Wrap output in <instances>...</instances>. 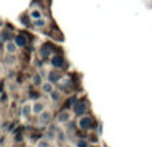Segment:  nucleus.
<instances>
[{"label": "nucleus", "mask_w": 152, "mask_h": 147, "mask_svg": "<svg viewBox=\"0 0 152 147\" xmlns=\"http://www.w3.org/2000/svg\"><path fill=\"white\" fill-rule=\"evenodd\" d=\"M48 82H51V83H56V82L59 80V75H58V72H55V71H52V72H48Z\"/></svg>", "instance_id": "11"}, {"label": "nucleus", "mask_w": 152, "mask_h": 147, "mask_svg": "<svg viewBox=\"0 0 152 147\" xmlns=\"http://www.w3.org/2000/svg\"><path fill=\"white\" fill-rule=\"evenodd\" d=\"M36 147H51V143L48 139H39L36 142Z\"/></svg>", "instance_id": "13"}, {"label": "nucleus", "mask_w": 152, "mask_h": 147, "mask_svg": "<svg viewBox=\"0 0 152 147\" xmlns=\"http://www.w3.org/2000/svg\"><path fill=\"white\" fill-rule=\"evenodd\" d=\"M51 119H52V114H51V111L44 110L42 114H39V118H37V121H39L40 126H47V124L51 122Z\"/></svg>", "instance_id": "1"}, {"label": "nucleus", "mask_w": 152, "mask_h": 147, "mask_svg": "<svg viewBox=\"0 0 152 147\" xmlns=\"http://www.w3.org/2000/svg\"><path fill=\"white\" fill-rule=\"evenodd\" d=\"M32 82H34L35 86H42L43 84V78L40 76V74H36V75L32 78Z\"/></svg>", "instance_id": "14"}, {"label": "nucleus", "mask_w": 152, "mask_h": 147, "mask_svg": "<svg viewBox=\"0 0 152 147\" xmlns=\"http://www.w3.org/2000/svg\"><path fill=\"white\" fill-rule=\"evenodd\" d=\"M45 23H47V21H45V19H43V18H39V19H35L34 20V24H35V27H44L45 26Z\"/></svg>", "instance_id": "15"}, {"label": "nucleus", "mask_w": 152, "mask_h": 147, "mask_svg": "<svg viewBox=\"0 0 152 147\" xmlns=\"http://www.w3.org/2000/svg\"><path fill=\"white\" fill-rule=\"evenodd\" d=\"M76 147H88V143H87V140L80 139V140H77V143H76Z\"/></svg>", "instance_id": "17"}, {"label": "nucleus", "mask_w": 152, "mask_h": 147, "mask_svg": "<svg viewBox=\"0 0 152 147\" xmlns=\"http://www.w3.org/2000/svg\"><path fill=\"white\" fill-rule=\"evenodd\" d=\"M20 112H21V116H23V118H28V116L32 114V103L31 102L24 103V104L21 106Z\"/></svg>", "instance_id": "3"}, {"label": "nucleus", "mask_w": 152, "mask_h": 147, "mask_svg": "<svg viewBox=\"0 0 152 147\" xmlns=\"http://www.w3.org/2000/svg\"><path fill=\"white\" fill-rule=\"evenodd\" d=\"M56 137H58V139L60 140V142H64V139H66V135H64L63 131H58L56 132Z\"/></svg>", "instance_id": "19"}, {"label": "nucleus", "mask_w": 152, "mask_h": 147, "mask_svg": "<svg viewBox=\"0 0 152 147\" xmlns=\"http://www.w3.org/2000/svg\"><path fill=\"white\" fill-rule=\"evenodd\" d=\"M50 96H51V100H52V102H58V100L60 99V92L53 90V91L50 94Z\"/></svg>", "instance_id": "16"}, {"label": "nucleus", "mask_w": 152, "mask_h": 147, "mask_svg": "<svg viewBox=\"0 0 152 147\" xmlns=\"http://www.w3.org/2000/svg\"><path fill=\"white\" fill-rule=\"evenodd\" d=\"M43 111H44V104H43L42 102L32 103V114H36V115H39V114H42Z\"/></svg>", "instance_id": "6"}, {"label": "nucleus", "mask_w": 152, "mask_h": 147, "mask_svg": "<svg viewBox=\"0 0 152 147\" xmlns=\"http://www.w3.org/2000/svg\"><path fill=\"white\" fill-rule=\"evenodd\" d=\"M69 119H71V114H69L68 111H61L58 115L59 123H67V122H69Z\"/></svg>", "instance_id": "7"}, {"label": "nucleus", "mask_w": 152, "mask_h": 147, "mask_svg": "<svg viewBox=\"0 0 152 147\" xmlns=\"http://www.w3.org/2000/svg\"><path fill=\"white\" fill-rule=\"evenodd\" d=\"M40 87H42V91L44 92V94H48V95H50L51 92L55 90V88H53V84L51 83V82H48V80L47 82H43V84Z\"/></svg>", "instance_id": "9"}, {"label": "nucleus", "mask_w": 152, "mask_h": 147, "mask_svg": "<svg viewBox=\"0 0 152 147\" xmlns=\"http://www.w3.org/2000/svg\"><path fill=\"white\" fill-rule=\"evenodd\" d=\"M31 18L34 19V20H35V19H39V18H42V13H40L39 11H32V12H31Z\"/></svg>", "instance_id": "18"}, {"label": "nucleus", "mask_w": 152, "mask_h": 147, "mask_svg": "<svg viewBox=\"0 0 152 147\" xmlns=\"http://www.w3.org/2000/svg\"><path fill=\"white\" fill-rule=\"evenodd\" d=\"M51 64H52L55 68H61L63 64H64V60H63V58H61L60 55H55L52 58V60H51Z\"/></svg>", "instance_id": "5"}, {"label": "nucleus", "mask_w": 152, "mask_h": 147, "mask_svg": "<svg viewBox=\"0 0 152 147\" xmlns=\"http://www.w3.org/2000/svg\"><path fill=\"white\" fill-rule=\"evenodd\" d=\"M13 42H15V44L18 48H23L27 46V39H26V36H23V35H18Z\"/></svg>", "instance_id": "8"}, {"label": "nucleus", "mask_w": 152, "mask_h": 147, "mask_svg": "<svg viewBox=\"0 0 152 147\" xmlns=\"http://www.w3.org/2000/svg\"><path fill=\"white\" fill-rule=\"evenodd\" d=\"M91 123H92V121H91V118H89V116H81V118L79 119V127H80V129H83V130L89 129Z\"/></svg>", "instance_id": "4"}, {"label": "nucleus", "mask_w": 152, "mask_h": 147, "mask_svg": "<svg viewBox=\"0 0 152 147\" xmlns=\"http://www.w3.org/2000/svg\"><path fill=\"white\" fill-rule=\"evenodd\" d=\"M86 111H87V106L84 103H77L75 106V114L77 116H83L86 114Z\"/></svg>", "instance_id": "10"}, {"label": "nucleus", "mask_w": 152, "mask_h": 147, "mask_svg": "<svg viewBox=\"0 0 152 147\" xmlns=\"http://www.w3.org/2000/svg\"><path fill=\"white\" fill-rule=\"evenodd\" d=\"M4 50L7 54H10V55H16V52H18V47H16L15 42H5L4 44Z\"/></svg>", "instance_id": "2"}, {"label": "nucleus", "mask_w": 152, "mask_h": 147, "mask_svg": "<svg viewBox=\"0 0 152 147\" xmlns=\"http://www.w3.org/2000/svg\"><path fill=\"white\" fill-rule=\"evenodd\" d=\"M16 56L15 55H10V54H7V56H5V63L8 64V66H13V64L16 63Z\"/></svg>", "instance_id": "12"}, {"label": "nucleus", "mask_w": 152, "mask_h": 147, "mask_svg": "<svg viewBox=\"0 0 152 147\" xmlns=\"http://www.w3.org/2000/svg\"><path fill=\"white\" fill-rule=\"evenodd\" d=\"M40 55H43L45 58V56H50V50H48V48H43L42 51H40Z\"/></svg>", "instance_id": "20"}]
</instances>
